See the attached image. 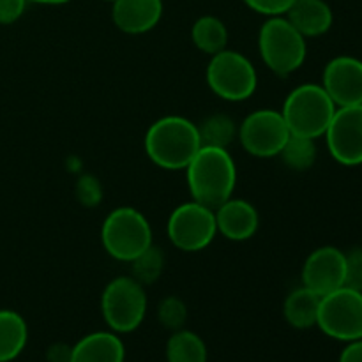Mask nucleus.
Listing matches in <instances>:
<instances>
[{
  "instance_id": "obj_1",
  "label": "nucleus",
  "mask_w": 362,
  "mask_h": 362,
  "mask_svg": "<svg viewBox=\"0 0 362 362\" xmlns=\"http://www.w3.org/2000/svg\"><path fill=\"white\" fill-rule=\"evenodd\" d=\"M202 147L198 126L180 115H166L151 124L144 138L147 158L168 172L186 170Z\"/></svg>"
},
{
  "instance_id": "obj_2",
  "label": "nucleus",
  "mask_w": 362,
  "mask_h": 362,
  "mask_svg": "<svg viewBox=\"0 0 362 362\" xmlns=\"http://www.w3.org/2000/svg\"><path fill=\"white\" fill-rule=\"evenodd\" d=\"M184 172L191 198L198 204L216 209L235 193L237 165L228 148L202 145Z\"/></svg>"
},
{
  "instance_id": "obj_3",
  "label": "nucleus",
  "mask_w": 362,
  "mask_h": 362,
  "mask_svg": "<svg viewBox=\"0 0 362 362\" xmlns=\"http://www.w3.org/2000/svg\"><path fill=\"white\" fill-rule=\"evenodd\" d=\"M258 53L269 71L278 76H290L306 62L308 39L286 16H272L258 32Z\"/></svg>"
},
{
  "instance_id": "obj_4",
  "label": "nucleus",
  "mask_w": 362,
  "mask_h": 362,
  "mask_svg": "<svg viewBox=\"0 0 362 362\" xmlns=\"http://www.w3.org/2000/svg\"><path fill=\"white\" fill-rule=\"evenodd\" d=\"M290 133L322 138L336 113V105L320 83H303L290 90L279 110Z\"/></svg>"
},
{
  "instance_id": "obj_5",
  "label": "nucleus",
  "mask_w": 362,
  "mask_h": 362,
  "mask_svg": "<svg viewBox=\"0 0 362 362\" xmlns=\"http://www.w3.org/2000/svg\"><path fill=\"white\" fill-rule=\"evenodd\" d=\"M101 244L110 257L131 264L154 244L152 226L138 209L117 207L103 221Z\"/></svg>"
},
{
  "instance_id": "obj_6",
  "label": "nucleus",
  "mask_w": 362,
  "mask_h": 362,
  "mask_svg": "<svg viewBox=\"0 0 362 362\" xmlns=\"http://www.w3.org/2000/svg\"><path fill=\"white\" fill-rule=\"evenodd\" d=\"M147 292L133 276H117L101 293V315L110 331L129 334L136 331L147 315Z\"/></svg>"
},
{
  "instance_id": "obj_7",
  "label": "nucleus",
  "mask_w": 362,
  "mask_h": 362,
  "mask_svg": "<svg viewBox=\"0 0 362 362\" xmlns=\"http://www.w3.org/2000/svg\"><path fill=\"white\" fill-rule=\"evenodd\" d=\"M205 80L219 99L228 103L246 101L258 87V74L253 62L244 53L228 48L211 55Z\"/></svg>"
},
{
  "instance_id": "obj_8",
  "label": "nucleus",
  "mask_w": 362,
  "mask_h": 362,
  "mask_svg": "<svg viewBox=\"0 0 362 362\" xmlns=\"http://www.w3.org/2000/svg\"><path fill=\"white\" fill-rule=\"evenodd\" d=\"M166 233L170 243L184 253L204 251L218 235L214 209L194 200L177 205L168 216Z\"/></svg>"
},
{
  "instance_id": "obj_9",
  "label": "nucleus",
  "mask_w": 362,
  "mask_h": 362,
  "mask_svg": "<svg viewBox=\"0 0 362 362\" xmlns=\"http://www.w3.org/2000/svg\"><path fill=\"white\" fill-rule=\"evenodd\" d=\"M317 327L338 341L362 339V292L341 286L322 297Z\"/></svg>"
},
{
  "instance_id": "obj_10",
  "label": "nucleus",
  "mask_w": 362,
  "mask_h": 362,
  "mask_svg": "<svg viewBox=\"0 0 362 362\" xmlns=\"http://www.w3.org/2000/svg\"><path fill=\"white\" fill-rule=\"evenodd\" d=\"M290 129L281 112L260 108L251 112L237 129V140L250 156L258 159L278 158L290 136Z\"/></svg>"
},
{
  "instance_id": "obj_11",
  "label": "nucleus",
  "mask_w": 362,
  "mask_h": 362,
  "mask_svg": "<svg viewBox=\"0 0 362 362\" xmlns=\"http://www.w3.org/2000/svg\"><path fill=\"white\" fill-rule=\"evenodd\" d=\"M329 154L343 166L362 165V105L336 108L324 134Z\"/></svg>"
},
{
  "instance_id": "obj_12",
  "label": "nucleus",
  "mask_w": 362,
  "mask_h": 362,
  "mask_svg": "<svg viewBox=\"0 0 362 362\" xmlns=\"http://www.w3.org/2000/svg\"><path fill=\"white\" fill-rule=\"evenodd\" d=\"M320 85L336 108L362 105V60L352 55L334 57L325 64Z\"/></svg>"
},
{
  "instance_id": "obj_13",
  "label": "nucleus",
  "mask_w": 362,
  "mask_h": 362,
  "mask_svg": "<svg viewBox=\"0 0 362 362\" xmlns=\"http://www.w3.org/2000/svg\"><path fill=\"white\" fill-rule=\"evenodd\" d=\"M300 279L303 286L322 297L345 286V251L334 246L313 250L304 260Z\"/></svg>"
},
{
  "instance_id": "obj_14",
  "label": "nucleus",
  "mask_w": 362,
  "mask_h": 362,
  "mask_svg": "<svg viewBox=\"0 0 362 362\" xmlns=\"http://www.w3.org/2000/svg\"><path fill=\"white\" fill-rule=\"evenodd\" d=\"M218 233L232 243H244L255 237L260 226L257 207L244 198L230 197L214 209Z\"/></svg>"
},
{
  "instance_id": "obj_15",
  "label": "nucleus",
  "mask_w": 362,
  "mask_h": 362,
  "mask_svg": "<svg viewBox=\"0 0 362 362\" xmlns=\"http://www.w3.org/2000/svg\"><path fill=\"white\" fill-rule=\"evenodd\" d=\"M161 16L163 0H115L112 4V20L124 34H147L156 28Z\"/></svg>"
},
{
  "instance_id": "obj_16",
  "label": "nucleus",
  "mask_w": 362,
  "mask_h": 362,
  "mask_svg": "<svg viewBox=\"0 0 362 362\" xmlns=\"http://www.w3.org/2000/svg\"><path fill=\"white\" fill-rule=\"evenodd\" d=\"M126 346L120 334L113 331H95L73 345L71 362H124Z\"/></svg>"
},
{
  "instance_id": "obj_17",
  "label": "nucleus",
  "mask_w": 362,
  "mask_h": 362,
  "mask_svg": "<svg viewBox=\"0 0 362 362\" xmlns=\"http://www.w3.org/2000/svg\"><path fill=\"white\" fill-rule=\"evenodd\" d=\"M285 16L306 39L327 34L334 21L331 6L325 0H296Z\"/></svg>"
},
{
  "instance_id": "obj_18",
  "label": "nucleus",
  "mask_w": 362,
  "mask_h": 362,
  "mask_svg": "<svg viewBox=\"0 0 362 362\" xmlns=\"http://www.w3.org/2000/svg\"><path fill=\"white\" fill-rule=\"evenodd\" d=\"M320 300L322 296L300 285L299 288L292 290L286 296L283 303V317L288 322L290 327L299 329V331L317 327Z\"/></svg>"
},
{
  "instance_id": "obj_19",
  "label": "nucleus",
  "mask_w": 362,
  "mask_h": 362,
  "mask_svg": "<svg viewBox=\"0 0 362 362\" xmlns=\"http://www.w3.org/2000/svg\"><path fill=\"white\" fill-rule=\"evenodd\" d=\"M28 341V325L20 313L0 310V362H11L23 352Z\"/></svg>"
},
{
  "instance_id": "obj_20",
  "label": "nucleus",
  "mask_w": 362,
  "mask_h": 362,
  "mask_svg": "<svg viewBox=\"0 0 362 362\" xmlns=\"http://www.w3.org/2000/svg\"><path fill=\"white\" fill-rule=\"evenodd\" d=\"M191 41L200 49L202 53H207L209 57L221 52L228 45V28L225 21L218 16L205 14L200 16L191 27Z\"/></svg>"
},
{
  "instance_id": "obj_21",
  "label": "nucleus",
  "mask_w": 362,
  "mask_h": 362,
  "mask_svg": "<svg viewBox=\"0 0 362 362\" xmlns=\"http://www.w3.org/2000/svg\"><path fill=\"white\" fill-rule=\"evenodd\" d=\"M168 362H207L209 350L204 339L193 331L179 329L173 331L166 341Z\"/></svg>"
},
{
  "instance_id": "obj_22",
  "label": "nucleus",
  "mask_w": 362,
  "mask_h": 362,
  "mask_svg": "<svg viewBox=\"0 0 362 362\" xmlns=\"http://www.w3.org/2000/svg\"><path fill=\"white\" fill-rule=\"evenodd\" d=\"M197 126L202 145H207V147L228 148L237 140V129H239V126L226 113L209 115L207 119H204Z\"/></svg>"
},
{
  "instance_id": "obj_23",
  "label": "nucleus",
  "mask_w": 362,
  "mask_h": 362,
  "mask_svg": "<svg viewBox=\"0 0 362 362\" xmlns=\"http://www.w3.org/2000/svg\"><path fill=\"white\" fill-rule=\"evenodd\" d=\"M317 140L299 134H290L278 158L293 172H306L317 161Z\"/></svg>"
},
{
  "instance_id": "obj_24",
  "label": "nucleus",
  "mask_w": 362,
  "mask_h": 362,
  "mask_svg": "<svg viewBox=\"0 0 362 362\" xmlns=\"http://www.w3.org/2000/svg\"><path fill=\"white\" fill-rule=\"evenodd\" d=\"M165 265V251L159 246H156V244H152V246H148L144 253H140L131 262V276L144 286L154 285L163 276Z\"/></svg>"
},
{
  "instance_id": "obj_25",
  "label": "nucleus",
  "mask_w": 362,
  "mask_h": 362,
  "mask_svg": "<svg viewBox=\"0 0 362 362\" xmlns=\"http://www.w3.org/2000/svg\"><path fill=\"white\" fill-rule=\"evenodd\" d=\"M158 322L161 327L168 331H179L184 329L187 322V306L180 297L168 296L159 300L158 304Z\"/></svg>"
},
{
  "instance_id": "obj_26",
  "label": "nucleus",
  "mask_w": 362,
  "mask_h": 362,
  "mask_svg": "<svg viewBox=\"0 0 362 362\" xmlns=\"http://www.w3.org/2000/svg\"><path fill=\"white\" fill-rule=\"evenodd\" d=\"M345 286L362 292V247L345 253Z\"/></svg>"
},
{
  "instance_id": "obj_27",
  "label": "nucleus",
  "mask_w": 362,
  "mask_h": 362,
  "mask_svg": "<svg viewBox=\"0 0 362 362\" xmlns=\"http://www.w3.org/2000/svg\"><path fill=\"white\" fill-rule=\"evenodd\" d=\"M251 11L264 16H285L296 0H243Z\"/></svg>"
},
{
  "instance_id": "obj_28",
  "label": "nucleus",
  "mask_w": 362,
  "mask_h": 362,
  "mask_svg": "<svg viewBox=\"0 0 362 362\" xmlns=\"http://www.w3.org/2000/svg\"><path fill=\"white\" fill-rule=\"evenodd\" d=\"M76 194L83 205L99 204V200H101V186H99L98 179L90 175L81 177L76 184Z\"/></svg>"
},
{
  "instance_id": "obj_29",
  "label": "nucleus",
  "mask_w": 362,
  "mask_h": 362,
  "mask_svg": "<svg viewBox=\"0 0 362 362\" xmlns=\"http://www.w3.org/2000/svg\"><path fill=\"white\" fill-rule=\"evenodd\" d=\"M27 4V0H0V25H11L20 20Z\"/></svg>"
},
{
  "instance_id": "obj_30",
  "label": "nucleus",
  "mask_w": 362,
  "mask_h": 362,
  "mask_svg": "<svg viewBox=\"0 0 362 362\" xmlns=\"http://www.w3.org/2000/svg\"><path fill=\"white\" fill-rule=\"evenodd\" d=\"M71 352H73V345H67V343H53L46 350V361L71 362Z\"/></svg>"
},
{
  "instance_id": "obj_31",
  "label": "nucleus",
  "mask_w": 362,
  "mask_h": 362,
  "mask_svg": "<svg viewBox=\"0 0 362 362\" xmlns=\"http://www.w3.org/2000/svg\"><path fill=\"white\" fill-rule=\"evenodd\" d=\"M339 362H362V339L346 343L339 356Z\"/></svg>"
},
{
  "instance_id": "obj_32",
  "label": "nucleus",
  "mask_w": 362,
  "mask_h": 362,
  "mask_svg": "<svg viewBox=\"0 0 362 362\" xmlns=\"http://www.w3.org/2000/svg\"><path fill=\"white\" fill-rule=\"evenodd\" d=\"M32 4H42V6H62V4L71 2V0H27Z\"/></svg>"
},
{
  "instance_id": "obj_33",
  "label": "nucleus",
  "mask_w": 362,
  "mask_h": 362,
  "mask_svg": "<svg viewBox=\"0 0 362 362\" xmlns=\"http://www.w3.org/2000/svg\"><path fill=\"white\" fill-rule=\"evenodd\" d=\"M105 2H110V4H113V2H115V0H105Z\"/></svg>"
}]
</instances>
